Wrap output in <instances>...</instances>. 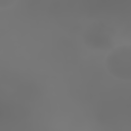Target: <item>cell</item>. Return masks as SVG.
Listing matches in <instances>:
<instances>
[{"label":"cell","instance_id":"cell-1","mask_svg":"<svg viewBox=\"0 0 131 131\" xmlns=\"http://www.w3.org/2000/svg\"><path fill=\"white\" fill-rule=\"evenodd\" d=\"M105 67L111 76L123 81L131 80V45H120L108 52Z\"/></svg>","mask_w":131,"mask_h":131},{"label":"cell","instance_id":"cell-2","mask_svg":"<svg viewBox=\"0 0 131 131\" xmlns=\"http://www.w3.org/2000/svg\"><path fill=\"white\" fill-rule=\"evenodd\" d=\"M84 43L94 50H112L114 36L111 29L104 24L96 23L90 25L83 33Z\"/></svg>","mask_w":131,"mask_h":131}]
</instances>
